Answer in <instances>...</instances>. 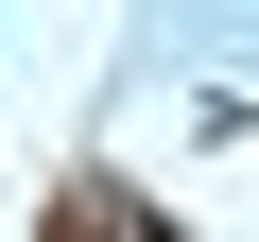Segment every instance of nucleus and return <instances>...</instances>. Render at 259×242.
<instances>
[{"instance_id":"nucleus-1","label":"nucleus","mask_w":259,"mask_h":242,"mask_svg":"<svg viewBox=\"0 0 259 242\" xmlns=\"http://www.w3.org/2000/svg\"><path fill=\"white\" fill-rule=\"evenodd\" d=\"M69 242H156V225L121 208V190H69Z\"/></svg>"}]
</instances>
